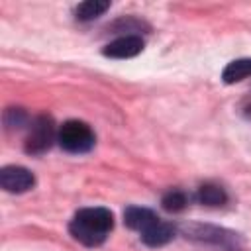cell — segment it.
<instances>
[{"instance_id":"9c48e42d","label":"cell","mask_w":251,"mask_h":251,"mask_svg":"<svg viewBox=\"0 0 251 251\" xmlns=\"http://www.w3.org/2000/svg\"><path fill=\"white\" fill-rule=\"evenodd\" d=\"M196 198H198L200 204H206V206H222V204H226L227 194H226V190L220 184L206 182V184H202L198 188Z\"/></svg>"},{"instance_id":"8fae6325","label":"cell","mask_w":251,"mask_h":251,"mask_svg":"<svg viewBox=\"0 0 251 251\" xmlns=\"http://www.w3.org/2000/svg\"><path fill=\"white\" fill-rule=\"evenodd\" d=\"M186 204H188L186 194L180 192V190H171L163 196V208L169 210V212H180Z\"/></svg>"},{"instance_id":"8992f818","label":"cell","mask_w":251,"mask_h":251,"mask_svg":"<svg viewBox=\"0 0 251 251\" xmlns=\"http://www.w3.org/2000/svg\"><path fill=\"white\" fill-rule=\"evenodd\" d=\"M173 237H175V227L163 220H157L145 231H141V241L149 247H161V245L169 243Z\"/></svg>"},{"instance_id":"7a4b0ae2","label":"cell","mask_w":251,"mask_h":251,"mask_svg":"<svg viewBox=\"0 0 251 251\" xmlns=\"http://www.w3.org/2000/svg\"><path fill=\"white\" fill-rule=\"evenodd\" d=\"M57 141L67 153H86L94 147L96 137L88 124L78 120H69L59 127Z\"/></svg>"},{"instance_id":"52a82bcc","label":"cell","mask_w":251,"mask_h":251,"mask_svg":"<svg viewBox=\"0 0 251 251\" xmlns=\"http://www.w3.org/2000/svg\"><path fill=\"white\" fill-rule=\"evenodd\" d=\"M159 218H157V214L153 212V210H149V208H139V206H129V208H126V212H124V222H126V226L127 227H131V229H135V231H145L151 224H155Z\"/></svg>"},{"instance_id":"5b68a950","label":"cell","mask_w":251,"mask_h":251,"mask_svg":"<svg viewBox=\"0 0 251 251\" xmlns=\"http://www.w3.org/2000/svg\"><path fill=\"white\" fill-rule=\"evenodd\" d=\"M143 51V39L139 35H122L104 47V55L112 59H129Z\"/></svg>"},{"instance_id":"ba28073f","label":"cell","mask_w":251,"mask_h":251,"mask_svg":"<svg viewBox=\"0 0 251 251\" xmlns=\"http://www.w3.org/2000/svg\"><path fill=\"white\" fill-rule=\"evenodd\" d=\"M247 76H251V59H235L222 73V78L226 84L241 82Z\"/></svg>"},{"instance_id":"277c9868","label":"cell","mask_w":251,"mask_h":251,"mask_svg":"<svg viewBox=\"0 0 251 251\" xmlns=\"http://www.w3.org/2000/svg\"><path fill=\"white\" fill-rule=\"evenodd\" d=\"M35 184V176L31 171H27L25 167H16V165H8L0 171V186L6 192H14V194H22L31 190Z\"/></svg>"},{"instance_id":"6da1fadb","label":"cell","mask_w":251,"mask_h":251,"mask_svg":"<svg viewBox=\"0 0 251 251\" xmlns=\"http://www.w3.org/2000/svg\"><path fill=\"white\" fill-rule=\"evenodd\" d=\"M114 227V216L108 208H82L69 224L71 235L82 245L96 247L104 243Z\"/></svg>"},{"instance_id":"30bf717a","label":"cell","mask_w":251,"mask_h":251,"mask_svg":"<svg viewBox=\"0 0 251 251\" xmlns=\"http://www.w3.org/2000/svg\"><path fill=\"white\" fill-rule=\"evenodd\" d=\"M108 8H110V2L108 0H86V2H82V4L76 6L75 14H76V20L90 22V20H96L98 16H102Z\"/></svg>"},{"instance_id":"3957f363","label":"cell","mask_w":251,"mask_h":251,"mask_svg":"<svg viewBox=\"0 0 251 251\" xmlns=\"http://www.w3.org/2000/svg\"><path fill=\"white\" fill-rule=\"evenodd\" d=\"M57 133L59 131L55 129V122L51 116H37L29 126L25 137V151L29 155H43L57 139Z\"/></svg>"}]
</instances>
